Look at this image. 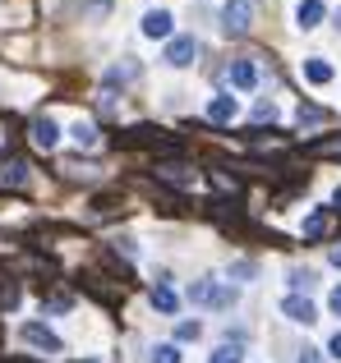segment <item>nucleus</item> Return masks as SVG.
<instances>
[{
  "instance_id": "nucleus-1",
  "label": "nucleus",
  "mask_w": 341,
  "mask_h": 363,
  "mask_svg": "<svg viewBox=\"0 0 341 363\" xmlns=\"http://www.w3.org/2000/svg\"><path fill=\"white\" fill-rule=\"evenodd\" d=\"M189 303H198V308H231L235 303V290L222 281H212V276H203V281L189 285Z\"/></svg>"
},
{
  "instance_id": "nucleus-2",
  "label": "nucleus",
  "mask_w": 341,
  "mask_h": 363,
  "mask_svg": "<svg viewBox=\"0 0 341 363\" xmlns=\"http://www.w3.org/2000/svg\"><path fill=\"white\" fill-rule=\"evenodd\" d=\"M254 28V0H226L222 9V33L226 37H244Z\"/></svg>"
},
{
  "instance_id": "nucleus-3",
  "label": "nucleus",
  "mask_w": 341,
  "mask_h": 363,
  "mask_svg": "<svg viewBox=\"0 0 341 363\" xmlns=\"http://www.w3.org/2000/svg\"><path fill=\"white\" fill-rule=\"evenodd\" d=\"M18 340H23V345H33V350H42V354H60V336H55L51 327H46V322H23V327H18Z\"/></svg>"
},
{
  "instance_id": "nucleus-4",
  "label": "nucleus",
  "mask_w": 341,
  "mask_h": 363,
  "mask_svg": "<svg viewBox=\"0 0 341 363\" xmlns=\"http://www.w3.org/2000/svg\"><path fill=\"white\" fill-rule=\"evenodd\" d=\"M194 55H198L194 37H170V42H166V65H170V69H189Z\"/></svg>"
},
{
  "instance_id": "nucleus-5",
  "label": "nucleus",
  "mask_w": 341,
  "mask_h": 363,
  "mask_svg": "<svg viewBox=\"0 0 341 363\" xmlns=\"http://www.w3.org/2000/svg\"><path fill=\"white\" fill-rule=\"evenodd\" d=\"M139 23H144V37H153V42H170V33H175V18L166 9H148Z\"/></svg>"
},
{
  "instance_id": "nucleus-6",
  "label": "nucleus",
  "mask_w": 341,
  "mask_h": 363,
  "mask_svg": "<svg viewBox=\"0 0 341 363\" xmlns=\"http://www.w3.org/2000/svg\"><path fill=\"white\" fill-rule=\"evenodd\" d=\"M281 313H286L291 322H300V327H314L318 322V308L305 299V294H286V299H281Z\"/></svg>"
},
{
  "instance_id": "nucleus-7",
  "label": "nucleus",
  "mask_w": 341,
  "mask_h": 363,
  "mask_svg": "<svg viewBox=\"0 0 341 363\" xmlns=\"http://www.w3.org/2000/svg\"><path fill=\"white\" fill-rule=\"evenodd\" d=\"M323 18H328V5H323V0H300V5H296V28H300V33L323 28Z\"/></svg>"
},
{
  "instance_id": "nucleus-8",
  "label": "nucleus",
  "mask_w": 341,
  "mask_h": 363,
  "mask_svg": "<svg viewBox=\"0 0 341 363\" xmlns=\"http://www.w3.org/2000/svg\"><path fill=\"white\" fill-rule=\"evenodd\" d=\"M33 147H42V152L60 147V124H55L51 116H37L33 120Z\"/></svg>"
},
{
  "instance_id": "nucleus-9",
  "label": "nucleus",
  "mask_w": 341,
  "mask_h": 363,
  "mask_svg": "<svg viewBox=\"0 0 341 363\" xmlns=\"http://www.w3.org/2000/svg\"><path fill=\"white\" fill-rule=\"evenodd\" d=\"M226 79H231V88H240V92H254V88H259V65H254V60H231Z\"/></svg>"
},
{
  "instance_id": "nucleus-10",
  "label": "nucleus",
  "mask_w": 341,
  "mask_h": 363,
  "mask_svg": "<svg viewBox=\"0 0 341 363\" xmlns=\"http://www.w3.org/2000/svg\"><path fill=\"white\" fill-rule=\"evenodd\" d=\"M157 179H166V184H175V189H189L194 184V166H185V161H162V166H157Z\"/></svg>"
},
{
  "instance_id": "nucleus-11",
  "label": "nucleus",
  "mask_w": 341,
  "mask_h": 363,
  "mask_svg": "<svg viewBox=\"0 0 341 363\" xmlns=\"http://www.w3.org/2000/svg\"><path fill=\"white\" fill-rule=\"evenodd\" d=\"M23 184H28V161L5 157L0 161V189H23Z\"/></svg>"
},
{
  "instance_id": "nucleus-12",
  "label": "nucleus",
  "mask_w": 341,
  "mask_h": 363,
  "mask_svg": "<svg viewBox=\"0 0 341 363\" xmlns=\"http://www.w3.org/2000/svg\"><path fill=\"white\" fill-rule=\"evenodd\" d=\"M300 74H305V83H314V88H328V83H332V65H328L323 55H309V60L300 65Z\"/></svg>"
},
{
  "instance_id": "nucleus-13",
  "label": "nucleus",
  "mask_w": 341,
  "mask_h": 363,
  "mask_svg": "<svg viewBox=\"0 0 341 363\" xmlns=\"http://www.w3.org/2000/svg\"><path fill=\"white\" fill-rule=\"evenodd\" d=\"M235 116H240V101H235V97H226V92H217V97L207 101V120H217V124H231Z\"/></svg>"
},
{
  "instance_id": "nucleus-14",
  "label": "nucleus",
  "mask_w": 341,
  "mask_h": 363,
  "mask_svg": "<svg viewBox=\"0 0 341 363\" xmlns=\"http://www.w3.org/2000/svg\"><path fill=\"white\" fill-rule=\"evenodd\" d=\"M153 308H157V313H175V308H180V294L166 285V276L153 285Z\"/></svg>"
},
{
  "instance_id": "nucleus-15",
  "label": "nucleus",
  "mask_w": 341,
  "mask_h": 363,
  "mask_svg": "<svg viewBox=\"0 0 341 363\" xmlns=\"http://www.w3.org/2000/svg\"><path fill=\"white\" fill-rule=\"evenodd\" d=\"M70 138L79 143V147H88V152H92V147L102 143V133H97V124H88V120H74V124H70Z\"/></svg>"
},
{
  "instance_id": "nucleus-16",
  "label": "nucleus",
  "mask_w": 341,
  "mask_h": 363,
  "mask_svg": "<svg viewBox=\"0 0 341 363\" xmlns=\"http://www.w3.org/2000/svg\"><path fill=\"white\" fill-rule=\"evenodd\" d=\"M323 235H328V212L318 207V212L305 221V240H323Z\"/></svg>"
},
{
  "instance_id": "nucleus-17",
  "label": "nucleus",
  "mask_w": 341,
  "mask_h": 363,
  "mask_svg": "<svg viewBox=\"0 0 341 363\" xmlns=\"http://www.w3.org/2000/svg\"><path fill=\"white\" fill-rule=\"evenodd\" d=\"M207 363H244V350H240V345H217Z\"/></svg>"
},
{
  "instance_id": "nucleus-18",
  "label": "nucleus",
  "mask_w": 341,
  "mask_h": 363,
  "mask_svg": "<svg viewBox=\"0 0 341 363\" xmlns=\"http://www.w3.org/2000/svg\"><path fill=\"white\" fill-rule=\"evenodd\" d=\"M129 79H139L134 60H129V65H111V69H107V83H129Z\"/></svg>"
},
{
  "instance_id": "nucleus-19",
  "label": "nucleus",
  "mask_w": 341,
  "mask_h": 363,
  "mask_svg": "<svg viewBox=\"0 0 341 363\" xmlns=\"http://www.w3.org/2000/svg\"><path fill=\"white\" fill-rule=\"evenodd\" d=\"M286 281L296 285V290H314V281H318V276L309 272V267H291V276H286Z\"/></svg>"
},
{
  "instance_id": "nucleus-20",
  "label": "nucleus",
  "mask_w": 341,
  "mask_h": 363,
  "mask_svg": "<svg viewBox=\"0 0 341 363\" xmlns=\"http://www.w3.org/2000/svg\"><path fill=\"white\" fill-rule=\"evenodd\" d=\"M148 363H180V350H175V345H153Z\"/></svg>"
},
{
  "instance_id": "nucleus-21",
  "label": "nucleus",
  "mask_w": 341,
  "mask_h": 363,
  "mask_svg": "<svg viewBox=\"0 0 341 363\" xmlns=\"http://www.w3.org/2000/svg\"><path fill=\"white\" fill-rule=\"evenodd\" d=\"M254 120H277V101H259V106H254Z\"/></svg>"
},
{
  "instance_id": "nucleus-22",
  "label": "nucleus",
  "mask_w": 341,
  "mask_h": 363,
  "mask_svg": "<svg viewBox=\"0 0 341 363\" xmlns=\"http://www.w3.org/2000/svg\"><path fill=\"white\" fill-rule=\"evenodd\" d=\"M175 336H180V340H198V336H203V327H198V322H180Z\"/></svg>"
},
{
  "instance_id": "nucleus-23",
  "label": "nucleus",
  "mask_w": 341,
  "mask_h": 363,
  "mask_svg": "<svg viewBox=\"0 0 341 363\" xmlns=\"http://www.w3.org/2000/svg\"><path fill=\"white\" fill-rule=\"evenodd\" d=\"M318 120H323V111H318V106H300V124H318Z\"/></svg>"
},
{
  "instance_id": "nucleus-24",
  "label": "nucleus",
  "mask_w": 341,
  "mask_h": 363,
  "mask_svg": "<svg viewBox=\"0 0 341 363\" xmlns=\"http://www.w3.org/2000/svg\"><path fill=\"white\" fill-rule=\"evenodd\" d=\"M254 272H259V267H254V262H235V267H231V276H240V281H249Z\"/></svg>"
},
{
  "instance_id": "nucleus-25",
  "label": "nucleus",
  "mask_w": 341,
  "mask_h": 363,
  "mask_svg": "<svg viewBox=\"0 0 341 363\" xmlns=\"http://www.w3.org/2000/svg\"><path fill=\"white\" fill-rule=\"evenodd\" d=\"M300 363H323V350H300Z\"/></svg>"
},
{
  "instance_id": "nucleus-26",
  "label": "nucleus",
  "mask_w": 341,
  "mask_h": 363,
  "mask_svg": "<svg viewBox=\"0 0 341 363\" xmlns=\"http://www.w3.org/2000/svg\"><path fill=\"white\" fill-rule=\"evenodd\" d=\"M328 354L341 359V331H332V340H328Z\"/></svg>"
},
{
  "instance_id": "nucleus-27",
  "label": "nucleus",
  "mask_w": 341,
  "mask_h": 363,
  "mask_svg": "<svg viewBox=\"0 0 341 363\" xmlns=\"http://www.w3.org/2000/svg\"><path fill=\"white\" fill-rule=\"evenodd\" d=\"M318 152H341V138H323V143H318Z\"/></svg>"
},
{
  "instance_id": "nucleus-28",
  "label": "nucleus",
  "mask_w": 341,
  "mask_h": 363,
  "mask_svg": "<svg viewBox=\"0 0 341 363\" xmlns=\"http://www.w3.org/2000/svg\"><path fill=\"white\" fill-rule=\"evenodd\" d=\"M328 303H332V313H337V318H341V285H337V290H332V299H328Z\"/></svg>"
},
{
  "instance_id": "nucleus-29",
  "label": "nucleus",
  "mask_w": 341,
  "mask_h": 363,
  "mask_svg": "<svg viewBox=\"0 0 341 363\" xmlns=\"http://www.w3.org/2000/svg\"><path fill=\"white\" fill-rule=\"evenodd\" d=\"M332 207H337V212H341V184L332 189Z\"/></svg>"
},
{
  "instance_id": "nucleus-30",
  "label": "nucleus",
  "mask_w": 341,
  "mask_h": 363,
  "mask_svg": "<svg viewBox=\"0 0 341 363\" xmlns=\"http://www.w3.org/2000/svg\"><path fill=\"white\" fill-rule=\"evenodd\" d=\"M332 267H341V248H332Z\"/></svg>"
},
{
  "instance_id": "nucleus-31",
  "label": "nucleus",
  "mask_w": 341,
  "mask_h": 363,
  "mask_svg": "<svg viewBox=\"0 0 341 363\" xmlns=\"http://www.w3.org/2000/svg\"><path fill=\"white\" fill-rule=\"evenodd\" d=\"M337 28H341V14H337Z\"/></svg>"
}]
</instances>
